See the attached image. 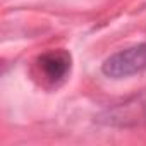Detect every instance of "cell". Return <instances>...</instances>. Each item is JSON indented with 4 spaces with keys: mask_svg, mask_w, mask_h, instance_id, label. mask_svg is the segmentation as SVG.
<instances>
[{
    "mask_svg": "<svg viewBox=\"0 0 146 146\" xmlns=\"http://www.w3.org/2000/svg\"><path fill=\"white\" fill-rule=\"evenodd\" d=\"M72 69V57L67 50H48L38 55L35 62L36 78L41 79V83L48 88L60 86L70 74Z\"/></svg>",
    "mask_w": 146,
    "mask_h": 146,
    "instance_id": "cell-2",
    "label": "cell"
},
{
    "mask_svg": "<svg viewBox=\"0 0 146 146\" xmlns=\"http://www.w3.org/2000/svg\"><path fill=\"white\" fill-rule=\"evenodd\" d=\"M146 70V43L124 48L102 64V72L110 79H124Z\"/></svg>",
    "mask_w": 146,
    "mask_h": 146,
    "instance_id": "cell-1",
    "label": "cell"
}]
</instances>
